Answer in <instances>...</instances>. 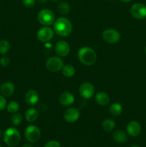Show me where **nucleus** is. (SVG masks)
<instances>
[{
	"label": "nucleus",
	"instance_id": "12",
	"mask_svg": "<svg viewBox=\"0 0 146 147\" xmlns=\"http://www.w3.org/2000/svg\"><path fill=\"white\" fill-rule=\"evenodd\" d=\"M80 117V112L76 108H70L67 109L64 113V119L68 123H74L77 121Z\"/></svg>",
	"mask_w": 146,
	"mask_h": 147
},
{
	"label": "nucleus",
	"instance_id": "4",
	"mask_svg": "<svg viewBox=\"0 0 146 147\" xmlns=\"http://www.w3.org/2000/svg\"><path fill=\"white\" fill-rule=\"evenodd\" d=\"M39 22L44 26H50L54 22L55 17L52 10L49 9H42L37 14Z\"/></svg>",
	"mask_w": 146,
	"mask_h": 147
},
{
	"label": "nucleus",
	"instance_id": "35",
	"mask_svg": "<svg viewBox=\"0 0 146 147\" xmlns=\"http://www.w3.org/2000/svg\"><path fill=\"white\" fill-rule=\"evenodd\" d=\"M1 136V129H0V136Z\"/></svg>",
	"mask_w": 146,
	"mask_h": 147
},
{
	"label": "nucleus",
	"instance_id": "29",
	"mask_svg": "<svg viewBox=\"0 0 146 147\" xmlns=\"http://www.w3.org/2000/svg\"><path fill=\"white\" fill-rule=\"evenodd\" d=\"M44 147H61V145L57 141H50L45 144Z\"/></svg>",
	"mask_w": 146,
	"mask_h": 147
},
{
	"label": "nucleus",
	"instance_id": "11",
	"mask_svg": "<svg viewBox=\"0 0 146 147\" xmlns=\"http://www.w3.org/2000/svg\"><path fill=\"white\" fill-rule=\"evenodd\" d=\"M54 50L56 54L60 57H66L70 52V45L64 40H60L56 43Z\"/></svg>",
	"mask_w": 146,
	"mask_h": 147
},
{
	"label": "nucleus",
	"instance_id": "39",
	"mask_svg": "<svg viewBox=\"0 0 146 147\" xmlns=\"http://www.w3.org/2000/svg\"><path fill=\"white\" fill-rule=\"evenodd\" d=\"M11 147H14V146H11Z\"/></svg>",
	"mask_w": 146,
	"mask_h": 147
},
{
	"label": "nucleus",
	"instance_id": "23",
	"mask_svg": "<svg viewBox=\"0 0 146 147\" xmlns=\"http://www.w3.org/2000/svg\"><path fill=\"white\" fill-rule=\"evenodd\" d=\"M57 10L62 14H67L70 11V6L66 1H61L57 5Z\"/></svg>",
	"mask_w": 146,
	"mask_h": 147
},
{
	"label": "nucleus",
	"instance_id": "21",
	"mask_svg": "<svg viewBox=\"0 0 146 147\" xmlns=\"http://www.w3.org/2000/svg\"><path fill=\"white\" fill-rule=\"evenodd\" d=\"M110 114L114 116H118L123 113V106L119 103H114L110 106Z\"/></svg>",
	"mask_w": 146,
	"mask_h": 147
},
{
	"label": "nucleus",
	"instance_id": "32",
	"mask_svg": "<svg viewBox=\"0 0 146 147\" xmlns=\"http://www.w3.org/2000/svg\"><path fill=\"white\" fill-rule=\"evenodd\" d=\"M38 1L39 3H40V4H44V3L47 2V0H37Z\"/></svg>",
	"mask_w": 146,
	"mask_h": 147
},
{
	"label": "nucleus",
	"instance_id": "38",
	"mask_svg": "<svg viewBox=\"0 0 146 147\" xmlns=\"http://www.w3.org/2000/svg\"><path fill=\"white\" fill-rule=\"evenodd\" d=\"M0 147H1V144H0Z\"/></svg>",
	"mask_w": 146,
	"mask_h": 147
},
{
	"label": "nucleus",
	"instance_id": "16",
	"mask_svg": "<svg viewBox=\"0 0 146 147\" xmlns=\"http://www.w3.org/2000/svg\"><path fill=\"white\" fill-rule=\"evenodd\" d=\"M15 87L14 85L11 82H6L1 85L0 88V92L4 97H9L14 93Z\"/></svg>",
	"mask_w": 146,
	"mask_h": 147
},
{
	"label": "nucleus",
	"instance_id": "5",
	"mask_svg": "<svg viewBox=\"0 0 146 147\" xmlns=\"http://www.w3.org/2000/svg\"><path fill=\"white\" fill-rule=\"evenodd\" d=\"M24 136L26 139L30 143H36L41 137V131L37 126L30 125L27 126L24 131Z\"/></svg>",
	"mask_w": 146,
	"mask_h": 147
},
{
	"label": "nucleus",
	"instance_id": "1",
	"mask_svg": "<svg viewBox=\"0 0 146 147\" xmlns=\"http://www.w3.org/2000/svg\"><path fill=\"white\" fill-rule=\"evenodd\" d=\"M54 31L61 37H67L72 32V24L68 19L60 17L54 22Z\"/></svg>",
	"mask_w": 146,
	"mask_h": 147
},
{
	"label": "nucleus",
	"instance_id": "8",
	"mask_svg": "<svg viewBox=\"0 0 146 147\" xmlns=\"http://www.w3.org/2000/svg\"><path fill=\"white\" fill-rule=\"evenodd\" d=\"M102 38L110 44H115L120 40V34L115 29H107L102 33Z\"/></svg>",
	"mask_w": 146,
	"mask_h": 147
},
{
	"label": "nucleus",
	"instance_id": "18",
	"mask_svg": "<svg viewBox=\"0 0 146 147\" xmlns=\"http://www.w3.org/2000/svg\"><path fill=\"white\" fill-rule=\"evenodd\" d=\"M113 139L117 143L123 144L127 141V135L124 131L116 130L113 132Z\"/></svg>",
	"mask_w": 146,
	"mask_h": 147
},
{
	"label": "nucleus",
	"instance_id": "30",
	"mask_svg": "<svg viewBox=\"0 0 146 147\" xmlns=\"http://www.w3.org/2000/svg\"><path fill=\"white\" fill-rule=\"evenodd\" d=\"M7 107V100L2 95H0V111H3Z\"/></svg>",
	"mask_w": 146,
	"mask_h": 147
},
{
	"label": "nucleus",
	"instance_id": "17",
	"mask_svg": "<svg viewBox=\"0 0 146 147\" xmlns=\"http://www.w3.org/2000/svg\"><path fill=\"white\" fill-rule=\"evenodd\" d=\"M95 100L99 105L102 106H107L110 101V96L104 92H99L95 95Z\"/></svg>",
	"mask_w": 146,
	"mask_h": 147
},
{
	"label": "nucleus",
	"instance_id": "7",
	"mask_svg": "<svg viewBox=\"0 0 146 147\" xmlns=\"http://www.w3.org/2000/svg\"><path fill=\"white\" fill-rule=\"evenodd\" d=\"M130 13L134 18L143 20L146 18V6L141 3L134 4L130 8Z\"/></svg>",
	"mask_w": 146,
	"mask_h": 147
},
{
	"label": "nucleus",
	"instance_id": "13",
	"mask_svg": "<svg viewBox=\"0 0 146 147\" xmlns=\"http://www.w3.org/2000/svg\"><path fill=\"white\" fill-rule=\"evenodd\" d=\"M127 132L130 136L135 137L137 136L141 132V126L140 123L136 121H132L127 124Z\"/></svg>",
	"mask_w": 146,
	"mask_h": 147
},
{
	"label": "nucleus",
	"instance_id": "28",
	"mask_svg": "<svg viewBox=\"0 0 146 147\" xmlns=\"http://www.w3.org/2000/svg\"><path fill=\"white\" fill-rule=\"evenodd\" d=\"M0 63L4 67H7V66L9 65L10 59L8 57H7V56H4V57H2L0 59Z\"/></svg>",
	"mask_w": 146,
	"mask_h": 147
},
{
	"label": "nucleus",
	"instance_id": "19",
	"mask_svg": "<svg viewBox=\"0 0 146 147\" xmlns=\"http://www.w3.org/2000/svg\"><path fill=\"white\" fill-rule=\"evenodd\" d=\"M38 116V111L34 108H29L25 112V119L29 123H32L35 121Z\"/></svg>",
	"mask_w": 146,
	"mask_h": 147
},
{
	"label": "nucleus",
	"instance_id": "22",
	"mask_svg": "<svg viewBox=\"0 0 146 147\" xmlns=\"http://www.w3.org/2000/svg\"><path fill=\"white\" fill-rule=\"evenodd\" d=\"M62 74L67 78H71L75 74V69L72 65H64L62 69Z\"/></svg>",
	"mask_w": 146,
	"mask_h": 147
},
{
	"label": "nucleus",
	"instance_id": "15",
	"mask_svg": "<svg viewBox=\"0 0 146 147\" xmlns=\"http://www.w3.org/2000/svg\"><path fill=\"white\" fill-rule=\"evenodd\" d=\"M24 99L27 104L29 106H34L38 103L40 96H39V93H37V90L31 89L26 93Z\"/></svg>",
	"mask_w": 146,
	"mask_h": 147
},
{
	"label": "nucleus",
	"instance_id": "9",
	"mask_svg": "<svg viewBox=\"0 0 146 147\" xmlns=\"http://www.w3.org/2000/svg\"><path fill=\"white\" fill-rule=\"evenodd\" d=\"M54 36V31L49 26H44L37 31V37L40 42H47L52 40Z\"/></svg>",
	"mask_w": 146,
	"mask_h": 147
},
{
	"label": "nucleus",
	"instance_id": "33",
	"mask_svg": "<svg viewBox=\"0 0 146 147\" xmlns=\"http://www.w3.org/2000/svg\"><path fill=\"white\" fill-rule=\"evenodd\" d=\"M120 1H121L122 2L127 3V2H129V1H131V0H120Z\"/></svg>",
	"mask_w": 146,
	"mask_h": 147
},
{
	"label": "nucleus",
	"instance_id": "31",
	"mask_svg": "<svg viewBox=\"0 0 146 147\" xmlns=\"http://www.w3.org/2000/svg\"><path fill=\"white\" fill-rule=\"evenodd\" d=\"M23 147H34L33 146V145H31V144H24Z\"/></svg>",
	"mask_w": 146,
	"mask_h": 147
},
{
	"label": "nucleus",
	"instance_id": "36",
	"mask_svg": "<svg viewBox=\"0 0 146 147\" xmlns=\"http://www.w3.org/2000/svg\"><path fill=\"white\" fill-rule=\"evenodd\" d=\"M145 54H146V47H145Z\"/></svg>",
	"mask_w": 146,
	"mask_h": 147
},
{
	"label": "nucleus",
	"instance_id": "6",
	"mask_svg": "<svg viewBox=\"0 0 146 147\" xmlns=\"http://www.w3.org/2000/svg\"><path fill=\"white\" fill-rule=\"evenodd\" d=\"M64 66V63L60 57H51L46 62V67L52 73H57L61 70Z\"/></svg>",
	"mask_w": 146,
	"mask_h": 147
},
{
	"label": "nucleus",
	"instance_id": "10",
	"mask_svg": "<svg viewBox=\"0 0 146 147\" xmlns=\"http://www.w3.org/2000/svg\"><path fill=\"white\" fill-rule=\"evenodd\" d=\"M79 93L83 98L90 99L94 96V87L92 83L84 82L80 85L79 88Z\"/></svg>",
	"mask_w": 146,
	"mask_h": 147
},
{
	"label": "nucleus",
	"instance_id": "25",
	"mask_svg": "<svg viewBox=\"0 0 146 147\" xmlns=\"http://www.w3.org/2000/svg\"><path fill=\"white\" fill-rule=\"evenodd\" d=\"M7 111H8L9 113H17V112L19 111V103H17V102L11 101L7 104Z\"/></svg>",
	"mask_w": 146,
	"mask_h": 147
},
{
	"label": "nucleus",
	"instance_id": "20",
	"mask_svg": "<svg viewBox=\"0 0 146 147\" xmlns=\"http://www.w3.org/2000/svg\"><path fill=\"white\" fill-rule=\"evenodd\" d=\"M102 129L105 131L110 132L113 131L115 127V121L112 119H106L102 123Z\"/></svg>",
	"mask_w": 146,
	"mask_h": 147
},
{
	"label": "nucleus",
	"instance_id": "24",
	"mask_svg": "<svg viewBox=\"0 0 146 147\" xmlns=\"http://www.w3.org/2000/svg\"><path fill=\"white\" fill-rule=\"evenodd\" d=\"M10 45L7 40H0V54L4 55L7 53L9 50Z\"/></svg>",
	"mask_w": 146,
	"mask_h": 147
},
{
	"label": "nucleus",
	"instance_id": "26",
	"mask_svg": "<svg viewBox=\"0 0 146 147\" xmlns=\"http://www.w3.org/2000/svg\"><path fill=\"white\" fill-rule=\"evenodd\" d=\"M11 123L14 125V126H19L20 123L22 121V116L21 113H14L12 115L11 118Z\"/></svg>",
	"mask_w": 146,
	"mask_h": 147
},
{
	"label": "nucleus",
	"instance_id": "34",
	"mask_svg": "<svg viewBox=\"0 0 146 147\" xmlns=\"http://www.w3.org/2000/svg\"><path fill=\"white\" fill-rule=\"evenodd\" d=\"M130 147H139V146H137V145H133V146H131Z\"/></svg>",
	"mask_w": 146,
	"mask_h": 147
},
{
	"label": "nucleus",
	"instance_id": "14",
	"mask_svg": "<svg viewBox=\"0 0 146 147\" xmlns=\"http://www.w3.org/2000/svg\"><path fill=\"white\" fill-rule=\"evenodd\" d=\"M59 102L62 106H71L74 102V96L70 92L64 91L59 96Z\"/></svg>",
	"mask_w": 146,
	"mask_h": 147
},
{
	"label": "nucleus",
	"instance_id": "2",
	"mask_svg": "<svg viewBox=\"0 0 146 147\" xmlns=\"http://www.w3.org/2000/svg\"><path fill=\"white\" fill-rule=\"evenodd\" d=\"M78 59L83 65L90 66L94 64L97 60V55L94 50L89 47H83L77 53Z\"/></svg>",
	"mask_w": 146,
	"mask_h": 147
},
{
	"label": "nucleus",
	"instance_id": "37",
	"mask_svg": "<svg viewBox=\"0 0 146 147\" xmlns=\"http://www.w3.org/2000/svg\"><path fill=\"white\" fill-rule=\"evenodd\" d=\"M52 1H58V0H52Z\"/></svg>",
	"mask_w": 146,
	"mask_h": 147
},
{
	"label": "nucleus",
	"instance_id": "3",
	"mask_svg": "<svg viewBox=\"0 0 146 147\" xmlns=\"http://www.w3.org/2000/svg\"><path fill=\"white\" fill-rule=\"evenodd\" d=\"M21 139L19 131L15 128H9L4 134V142L7 146H16L19 144Z\"/></svg>",
	"mask_w": 146,
	"mask_h": 147
},
{
	"label": "nucleus",
	"instance_id": "27",
	"mask_svg": "<svg viewBox=\"0 0 146 147\" xmlns=\"http://www.w3.org/2000/svg\"><path fill=\"white\" fill-rule=\"evenodd\" d=\"M36 4V0H23V4L27 8H31Z\"/></svg>",
	"mask_w": 146,
	"mask_h": 147
}]
</instances>
